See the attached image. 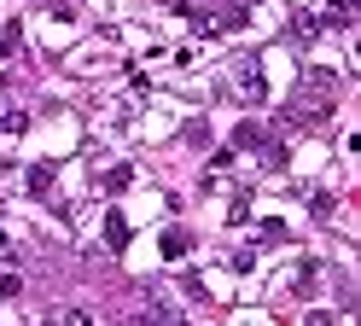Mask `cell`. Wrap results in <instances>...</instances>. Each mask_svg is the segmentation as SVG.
Returning a JSON list of instances; mask_svg holds the SVG:
<instances>
[{"label":"cell","mask_w":361,"mask_h":326,"mask_svg":"<svg viewBox=\"0 0 361 326\" xmlns=\"http://www.w3.org/2000/svg\"><path fill=\"white\" fill-rule=\"evenodd\" d=\"M233 87L245 93V99H262V93H268V87H262V70H257V59H245V64H239V82H233Z\"/></svg>","instance_id":"obj_1"},{"label":"cell","mask_w":361,"mask_h":326,"mask_svg":"<svg viewBox=\"0 0 361 326\" xmlns=\"http://www.w3.org/2000/svg\"><path fill=\"white\" fill-rule=\"evenodd\" d=\"M24 186H30L35 198H47V193H53V163H35V169L24 175Z\"/></svg>","instance_id":"obj_2"},{"label":"cell","mask_w":361,"mask_h":326,"mask_svg":"<svg viewBox=\"0 0 361 326\" xmlns=\"http://www.w3.org/2000/svg\"><path fill=\"white\" fill-rule=\"evenodd\" d=\"M105 245H111V250H123V245H128V222L117 216V210L105 216Z\"/></svg>","instance_id":"obj_3"},{"label":"cell","mask_w":361,"mask_h":326,"mask_svg":"<svg viewBox=\"0 0 361 326\" xmlns=\"http://www.w3.org/2000/svg\"><path fill=\"white\" fill-rule=\"evenodd\" d=\"M187 250H192V233H180V227H169V233H164V256L175 262V256H187Z\"/></svg>","instance_id":"obj_4"},{"label":"cell","mask_w":361,"mask_h":326,"mask_svg":"<svg viewBox=\"0 0 361 326\" xmlns=\"http://www.w3.org/2000/svg\"><path fill=\"white\" fill-rule=\"evenodd\" d=\"M18 128H24V111H18L6 93H0V134H18Z\"/></svg>","instance_id":"obj_5"},{"label":"cell","mask_w":361,"mask_h":326,"mask_svg":"<svg viewBox=\"0 0 361 326\" xmlns=\"http://www.w3.org/2000/svg\"><path fill=\"white\" fill-rule=\"evenodd\" d=\"M262 140H268V134H262L257 123H239V128H233V146H257V152H262Z\"/></svg>","instance_id":"obj_6"},{"label":"cell","mask_w":361,"mask_h":326,"mask_svg":"<svg viewBox=\"0 0 361 326\" xmlns=\"http://www.w3.org/2000/svg\"><path fill=\"white\" fill-rule=\"evenodd\" d=\"M128 181H134V169H128V163H117V169H105V181H99V186H105V193H123Z\"/></svg>","instance_id":"obj_7"},{"label":"cell","mask_w":361,"mask_h":326,"mask_svg":"<svg viewBox=\"0 0 361 326\" xmlns=\"http://www.w3.org/2000/svg\"><path fill=\"white\" fill-rule=\"evenodd\" d=\"M221 30H245V6H228V12H221V18H216V35H221Z\"/></svg>","instance_id":"obj_8"},{"label":"cell","mask_w":361,"mask_h":326,"mask_svg":"<svg viewBox=\"0 0 361 326\" xmlns=\"http://www.w3.org/2000/svg\"><path fill=\"white\" fill-rule=\"evenodd\" d=\"M0 297H24V274H12V268L0 274Z\"/></svg>","instance_id":"obj_9"},{"label":"cell","mask_w":361,"mask_h":326,"mask_svg":"<svg viewBox=\"0 0 361 326\" xmlns=\"http://www.w3.org/2000/svg\"><path fill=\"white\" fill-rule=\"evenodd\" d=\"M12 47H18V30H6V35H0V59H6Z\"/></svg>","instance_id":"obj_10"}]
</instances>
